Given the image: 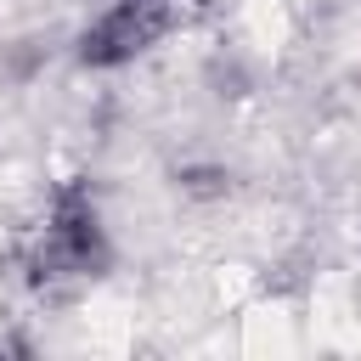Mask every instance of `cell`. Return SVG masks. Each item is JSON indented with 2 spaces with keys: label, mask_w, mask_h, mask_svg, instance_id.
I'll return each instance as SVG.
<instances>
[{
  "label": "cell",
  "mask_w": 361,
  "mask_h": 361,
  "mask_svg": "<svg viewBox=\"0 0 361 361\" xmlns=\"http://www.w3.org/2000/svg\"><path fill=\"white\" fill-rule=\"evenodd\" d=\"M113 265V237L102 226V209L90 197V186H62L51 197V214L28 248V282L34 288H68V282H90Z\"/></svg>",
  "instance_id": "cell-1"
},
{
  "label": "cell",
  "mask_w": 361,
  "mask_h": 361,
  "mask_svg": "<svg viewBox=\"0 0 361 361\" xmlns=\"http://www.w3.org/2000/svg\"><path fill=\"white\" fill-rule=\"evenodd\" d=\"M175 28H180V0H102L90 23L73 34V56L79 68L118 73L147 51H158Z\"/></svg>",
  "instance_id": "cell-2"
}]
</instances>
